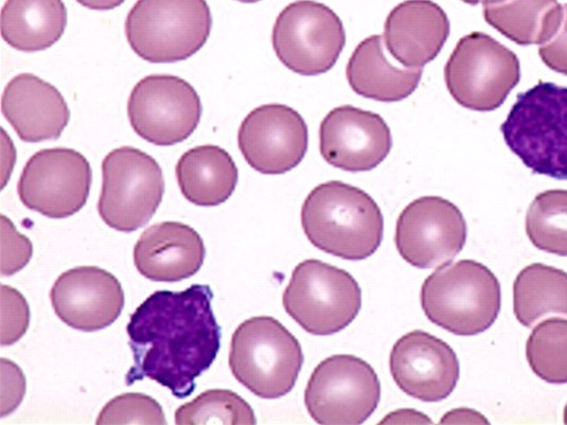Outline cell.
<instances>
[{
  "instance_id": "f546056e",
  "label": "cell",
  "mask_w": 567,
  "mask_h": 425,
  "mask_svg": "<svg viewBox=\"0 0 567 425\" xmlns=\"http://www.w3.org/2000/svg\"><path fill=\"white\" fill-rule=\"evenodd\" d=\"M104 424H167L162 405L144 394H123L106 403L96 421Z\"/></svg>"
},
{
  "instance_id": "836d02e7",
  "label": "cell",
  "mask_w": 567,
  "mask_h": 425,
  "mask_svg": "<svg viewBox=\"0 0 567 425\" xmlns=\"http://www.w3.org/2000/svg\"><path fill=\"white\" fill-rule=\"evenodd\" d=\"M25 377L14 363L2 360V417L13 413L25 395Z\"/></svg>"
},
{
  "instance_id": "e0dca14e",
  "label": "cell",
  "mask_w": 567,
  "mask_h": 425,
  "mask_svg": "<svg viewBox=\"0 0 567 425\" xmlns=\"http://www.w3.org/2000/svg\"><path fill=\"white\" fill-rule=\"evenodd\" d=\"M389 365L402 392L422 402L446 400L460 379L454 350L437 336L420 330L401 336L390 353Z\"/></svg>"
},
{
  "instance_id": "9a60e30c",
  "label": "cell",
  "mask_w": 567,
  "mask_h": 425,
  "mask_svg": "<svg viewBox=\"0 0 567 425\" xmlns=\"http://www.w3.org/2000/svg\"><path fill=\"white\" fill-rule=\"evenodd\" d=\"M238 146L255 170L286 174L303 162L309 148V129L303 116L290 106L265 104L241 122Z\"/></svg>"
},
{
  "instance_id": "44dd1931",
  "label": "cell",
  "mask_w": 567,
  "mask_h": 425,
  "mask_svg": "<svg viewBox=\"0 0 567 425\" xmlns=\"http://www.w3.org/2000/svg\"><path fill=\"white\" fill-rule=\"evenodd\" d=\"M205 257V243L197 230L176 221L147 228L134 247L137 271L158 282H177L197 274Z\"/></svg>"
},
{
  "instance_id": "f35d334b",
  "label": "cell",
  "mask_w": 567,
  "mask_h": 425,
  "mask_svg": "<svg viewBox=\"0 0 567 425\" xmlns=\"http://www.w3.org/2000/svg\"><path fill=\"white\" fill-rule=\"evenodd\" d=\"M240 3L254 4L260 2V0H237Z\"/></svg>"
},
{
  "instance_id": "9c48e42d",
  "label": "cell",
  "mask_w": 567,
  "mask_h": 425,
  "mask_svg": "<svg viewBox=\"0 0 567 425\" xmlns=\"http://www.w3.org/2000/svg\"><path fill=\"white\" fill-rule=\"evenodd\" d=\"M101 219L118 232L146 226L162 205L165 179L156 159L133 147H120L102 163Z\"/></svg>"
},
{
  "instance_id": "ac0fdd59",
  "label": "cell",
  "mask_w": 567,
  "mask_h": 425,
  "mask_svg": "<svg viewBox=\"0 0 567 425\" xmlns=\"http://www.w3.org/2000/svg\"><path fill=\"white\" fill-rule=\"evenodd\" d=\"M50 299L61 321L83 332L111 326L124 308L120 281L95 266H81L62 273L53 283Z\"/></svg>"
},
{
  "instance_id": "5bb4252c",
  "label": "cell",
  "mask_w": 567,
  "mask_h": 425,
  "mask_svg": "<svg viewBox=\"0 0 567 425\" xmlns=\"http://www.w3.org/2000/svg\"><path fill=\"white\" fill-rule=\"evenodd\" d=\"M467 224L451 201L423 197L408 205L396 222L400 256L414 268L429 270L453 260L464 250Z\"/></svg>"
},
{
  "instance_id": "f1b7e54d",
  "label": "cell",
  "mask_w": 567,
  "mask_h": 425,
  "mask_svg": "<svg viewBox=\"0 0 567 425\" xmlns=\"http://www.w3.org/2000/svg\"><path fill=\"white\" fill-rule=\"evenodd\" d=\"M177 425L257 423L250 404L230 390H207L175 413Z\"/></svg>"
},
{
  "instance_id": "52a82bcc",
  "label": "cell",
  "mask_w": 567,
  "mask_h": 425,
  "mask_svg": "<svg viewBox=\"0 0 567 425\" xmlns=\"http://www.w3.org/2000/svg\"><path fill=\"white\" fill-rule=\"evenodd\" d=\"M282 307L293 321L315 335L348 328L362 308L359 282L346 270L309 259L293 270Z\"/></svg>"
},
{
  "instance_id": "4316f807",
  "label": "cell",
  "mask_w": 567,
  "mask_h": 425,
  "mask_svg": "<svg viewBox=\"0 0 567 425\" xmlns=\"http://www.w3.org/2000/svg\"><path fill=\"white\" fill-rule=\"evenodd\" d=\"M526 234L538 250L567 257V190L537 195L527 210Z\"/></svg>"
},
{
  "instance_id": "7402d4cb",
  "label": "cell",
  "mask_w": 567,
  "mask_h": 425,
  "mask_svg": "<svg viewBox=\"0 0 567 425\" xmlns=\"http://www.w3.org/2000/svg\"><path fill=\"white\" fill-rule=\"evenodd\" d=\"M381 35H370L352 52L347 80L358 95L384 103L403 101L413 95L421 82L423 68L408 69L386 56Z\"/></svg>"
},
{
  "instance_id": "e575fe53",
  "label": "cell",
  "mask_w": 567,
  "mask_h": 425,
  "mask_svg": "<svg viewBox=\"0 0 567 425\" xmlns=\"http://www.w3.org/2000/svg\"><path fill=\"white\" fill-rule=\"evenodd\" d=\"M386 423H432V421L415 411H399L386 416L385 419L381 421V424Z\"/></svg>"
},
{
  "instance_id": "ab89813d",
  "label": "cell",
  "mask_w": 567,
  "mask_h": 425,
  "mask_svg": "<svg viewBox=\"0 0 567 425\" xmlns=\"http://www.w3.org/2000/svg\"><path fill=\"white\" fill-rule=\"evenodd\" d=\"M564 423L567 424V404L564 410Z\"/></svg>"
},
{
  "instance_id": "2e32d148",
  "label": "cell",
  "mask_w": 567,
  "mask_h": 425,
  "mask_svg": "<svg viewBox=\"0 0 567 425\" xmlns=\"http://www.w3.org/2000/svg\"><path fill=\"white\" fill-rule=\"evenodd\" d=\"M392 148V132L383 117L357 106H337L319 128V151L323 158L346 172L372 170Z\"/></svg>"
},
{
  "instance_id": "7a4b0ae2",
  "label": "cell",
  "mask_w": 567,
  "mask_h": 425,
  "mask_svg": "<svg viewBox=\"0 0 567 425\" xmlns=\"http://www.w3.org/2000/svg\"><path fill=\"white\" fill-rule=\"evenodd\" d=\"M300 218L306 236L318 250L346 260L371 257L383 240L379 205L364 190L341 182L312 189Z\"/></svg>"
},
{
  "instance_id": "3957f363",
  "label": "cell",
  "mask_w": 567,
  "mask_h": 425,
  "mask_svg": "<svg viewBox=\"0 0 567 425\" xmlns=\"http://www.w3.org/2000/svg\"><path fill=\"white\" fill-rule=\"evenodd\" d=\"M506 145L535 174L567 182V87L539 82L502 124Z\"/></svg>"
},
{
  "instance_id": "ba28073f",
  "label": "cell",
  "mask_w": 567,
  "mask_h": 425,
  "mask_svg": "<svg viewBox=\"0 0 567 425\" xmlns=\"http://www.w3.org/2000/svg\"><path fill=\"white\" fill-rule=\"evenodd\" d=\"M452 97L464 108L493 112L501 108L520 81V62L513 51L484 32L461 39L445 66Z\"/></svg>"
},
{
  "instance_id": "6da1fadb",
  "label": "cell",
  "mask_w": 567,
  "mask_h": 425,
  "mask_svg": "<svg viewBox=\"0 0 567 425\" xmlns=\"http://www.w3.org/2000/svg\"><path fill=\"white\" fill-rule=\"evenodd\" d=\"M213 297L207 286L156 291L136 309L127 326L134 356L127 385L150 379L176 398L194 393L195 381L215 363L221 346Z\"/></svg>"
},
{
  "instance_id": "d6a6232c",
  "label": "cell",
  "mask_w": 567,
  "mask_h": 425,
  "mask_svg": "<svg viewBox=\"0 0 567 425\" xmlns=\"http://www.w3.org/2000/svg\"><path fill=\"white\" fill-rule=\"evenodd\" d=\"M539 56L549 69L567 76V4L563 6L561 22L554 38L540 45Z\"/></svg>"
},
{
  "instance_id": "d4e9b609",
  "label": "cell",
  "mask_w": 567,
  "mask_h": 425,
  "mask_svg": "<svg viewBox=\"0 0 567 425\" xmlns=\"http://www.w3.org/2000/svg\"><path fill=\"white\" fill-rule=\"evenodd\" d=\"M487 24L512 42L543 45L554 38L563 17L558 0H501L484 6Z\"/></svg>"
},
{
  "instance_id": "484cf974",
  "label": "cell",
  "mask_w": 567,
  "mask_h": 425,
  "mask_svg": "<svg viewBox=\"0 0 567 425\" xmlns=\"http://www.w3.org/2000/svg\"><path fill=\"white\" fill-rule=\"evenodd\" d=\"M513 309L525 328L549 315L567 318V273L544 263L527 266L514 281Z\"/></svg>"
},
{
  "instance_id": "74e56055",
  "label": "cell",
  "mask_w": 567,
  "mask_h": 425,
  "mask_svg": "<svg viewBox=\"0 0 567 425\" xmlns=\"http://www.w3.org/2000/svg\"><path fill=\"white\" fill-rule=\"evenodd\" d=\"M461 2H464L470 6H477L481 3L483 6H488V4L498 3V2H501V0H461Z\"/></svg>"
},
{
  "instance_id": "d590c367",
  "label": "cell",
  "mask_w": 567,
  "mask_h": 425,
  "mask_svg": "<svg viewBox=\"0 0 567 425\" xmlns=\"http://www.w3.org/2000/svg\"><path fill=\"white\" fill-rule=\"evenodd\" d=\"M441 423H488V421L473 411L460 410L449 413Z\"/></svg>"
},
{
  "instance_id": "1f68e13d",
  "label": "cell",
  "mask_w": 567,
  "mask_h": 425,
  "mask_svg": "<svg viewBox=\"0 0 567 425\" xmlns=\"http://www.w3.org/2000/svg\"><path fill=\"white\" fill-rule=\"evenodd\" d=\"M2 276L8 277L25 268L32 257L31 241L18 232L14 225L2 216Z\"/></svg>"
},
{
  "instance_id": "7c38bea8",
  "label": "cell",
  "mask_w": 567,
  "mask_h": 425,
  "mask_svg": "<svg viewBox=\"0 0 567 425\" xmlns=\"http://www.w3.org/2000/svg\"><path fill=\"white\" fill-rule=\"evenodd\" d=\"M202 115L197 91L186 80L172 75L142 79L128 100L132 128L155 146L182 144L197 131Z\"/></svg>"
},
{
  "instance_id": "30bf717a",
  "label": "cell",
  "mask_w": 567,
  "mask_h": 425,
  "mask_svg": "<svg viewBox=\"0 0 567 425\" xmlns=\"http://www.w3.org/2000/svg\"><path fill=\"white\" fill-rule=\"evenodd\" d=\"M340 17L313 0H298L277 17L272 45L279 61L301 76L328 73L346 46Z\"/></svg>"
},
{
  "instance_id": "603a6c76",
  "label": "cell",
  "mask_w": 567,
  "mask_h": 425,
  "mask_svg": "<svg viewBox=\"0 0 567 425\" xmlns=\"http://www.w3.org/2000/svg\"><path fill=\"white\" fill-rule=\"evenodd\" d=\"M175 174L185 199L200 207L226 203L233 197L239 179L233 156L213 145L186 152L177 162Z\"/></svg>"
},
{
  "instance_id": "4fadbf2b",
  "label": "cell",
  "mask_w": 567,
  "mask_h": 425,
  "mask_svg": "<svg viewBox=\"0 0 567 425\" xmlns=\"http://www.w3.org/2000/svg\"><path fill=\"white\" fill-rule=\"evenodd\" d=\"M93 170L81 153L51 148L35 153L27 163L18 195L30 210L50 219L76 215L91 194Z\"/></svg>"
},
{
  "instance_id": "5b68a950",
  "label": "cell",
  "mask_w": 567,
  "mask_h": 425,
  "mask_svg": "<svg viewBox=\"0 0 567 425\" xmlns=\"http://www.w3.org/2000/svg\"><path fill=\"white\" fill-rule=\"evenodd\" d=\"M229 367L235 379L262 400H277L295 387L305 364L296 336L268 315L247 319L230 342Z\"/></svg>"
},
{
  "instance_id": "4dcf8cb0",
  "label": "cell",
  "mask_w": 567,
  "mask_h": 425,
  "mask_svg": "<svg viewBox=\"0 0 567 425\" xmlns=\"http://www.w3.org/2000/svg\"><path fill=\"white\" fill-rule=\"evenodd\" d=\"M30 324V309L25 298L16 289L2 286V336L3 346L20 341Z\"/></svg>"
},
{
  "instance_id": "277c9868",
  "label": "cell",
  "mask_w": 567,
  "mask_h": 425,
  "mask_svg": "<svg viewBox=\"0 0 567 425\" xmlns=\"http://www.w3.org/2000/svg\"><path fill=\"white\" fill-rule=\"evenodd\" d=\"M421 305L433 324L456 335H476L499 317L501 282L481 262L446 263L424 280Z\"/></svg>"
},
{
  "instance_id": "8992f818",
  "label": "cell",
  "mask_w": 567,
  "mask_h": 425,
  "mask_svg": "<svg viewBox=\"0 0 567 425\" xmlns=\"http://www.w3.org/2000/svg\"><path fill=\"white\" fill-rule=\"evenodd\" d=\"M212 24L206 0H137L124 29L138 58L165 64L186 61L199 52Z\"/></svg>"
},
{
  "instance_id": "8d00e7d4",
  "label": "cell",
  "mask_w": 567,
  "mask_h": 425,
  "mask_svg": "<svg viewBox=\"0 0 567 425\" xmlns=\"http://www.w3.org/2000/svg\"><path fill=\"white\" fill-rule=\"evenodd\" d=\"M76 2L86 9L109 11L118 8L126 0H76Z\"/></svg>"
},
{
  "instance_id": "ffe728a7",
  "label": "cell",
  "mask_w": 567,
  "mask_h": 425,
  "mask_svg": "<svg viewBox=\"0 0 567 425\" xmlns=\"http://www.w3.org/2000/svg\"><path fill=\"white\" fill-rule=\"evenodd\" d=\"M2 112L28 144L60 138L70 121L69 106L58 87L32 74L17 75L8 83Z\"/></svg>"
},
{
  "instance_id": "d6986e66",
  "label": "cell",
  "mask_w": 567,
  "mask_h": 425,
  "mask_svg": "<svg viewBox=\"0 0 567 425\" xmlns=\"http://www.w3.org/2000/svg\"><path fill=\"white\" fill-rule=\"evenodd\" d=\"M451 33L449 15L432 0H405L386 17L384 44L394 60L408 69L433 62Z\"/></svg>"
},
{
  "instance_id": "cb8c5ba5",
  "label": "cell",
  "mask_w": 567,
  "mask_h": 425,
  "mask_svg": "<svg viewBox=\"0 0 567 425\" xmlns=\"http://www.w3.org/2000/svg\"><path fill=\"white\" fill-rule=\"evenodd\" d=\"M66 24L63 0H7L2 10V38L18 51L38 52L55 45Z\"/></svg>"
},
{
  "instance_id": "8fae6325",
  "label": "cell",
  "mask_w": 567,
  "mask_h": 425,
  "mask_svg": "<svg viewBox=\"0 0 567 425\" xmlns=\"http://www.w3.org/2000/svg\"><path fill=\"white\" fill-rule=\"evenodd\" d=\"M381 383L374 369L352 354H336L312 372L308 413L319 424L359 425L378 410Z\"/></svg>"
},
{
  "instance_id": "83f0119b",
  "label": "cell",
  "mask_w": 567,
  "mask_h": 425,
  "mask_svg": "<svg viewBox=\"0 0 567 425\" xmlns=\"http://www.w3.org/2000/svg\"><path fill=\"white\" fill-rule=\"evenodd\" d=\"M527 362L549 384L567 383V321L546 319L532 331L526 343Z\"/></svg>"
}]
</instances>
